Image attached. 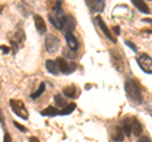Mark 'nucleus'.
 <instances>
[{"instance_id":"1","label":"nucleus","mask_w":152,"mask_h":142,"mask_svg":"<svg viewBox=\"0 0 152 142\" xmlns=\"http://www.w3.org/2000/svg\"><path fill=\"white\" fill-rule=\"evenodd\" d=\"M124 90H126L127 97L129 98L132 102H134L137 104H141L142 102H143V97H142L140 85L136 80L127 79L126 83H124Z\"/></svg>"},{"instance_id":"2","label":"nucleus","mask_w":152,"mask_h":142,"mask_svg":"<svg viewBox=\"0 0 152 142\" xmlns=\"http://www.w3.org/2000/svg\"><path fill=\"white\" fill-rule=\"evenodd\" d=\"M48 20L57 29H64L65 28L66 15L64 14V9H62L61 1H57L56 5L53 7V14H48Z\"/></svg>"},{"instance_id":"3","label":"nucleus","mask_w":152,"mask_h":142,"mask_svg":"<svg viewBox=\"0 0 152 142\" xmlns=\"http://www.w3.org/2000/svg\"><path fill=\"white\" fill-rule=\"evenodd\" d=\"M110 60H112L114 69H115L118 72H123V71H124V60H123L119 51L110 50Z\"/></svg>"},{"instance_id":"4","label":"nucleus","mask_w":152,"mask_h":142,"mask_svg":"<svg viewBox=\"0 0 152 142\" xmlns=\"http://www.w3.org/2000/svg\"><path fill=\"white\" fill-rule=\"evenodd\" d=\"M56 64H57V66H58V69H60V72H62L65 75L72 74L75 71V69H76V64L75 62H67L64 57L56 59Z\"/></svg>"},{"instance_id":"5","label":"nucleus","mask_w":152,"mask_h":142,"mask_svg":"<svg viewBox=\"0 0 152 142\" xmlns=\"http://www.w3.org/2000/svg\"><path fill=\"white\" fill-rule=\"evenodd\" d=\"M45 46L48 53H55L60 48V40L55 34H47L45 40Z\"/></svg>"},{"instance_id":"6","label":"nucleus","mask_w":152,"mask_h":142,"mask_svg":"<svg viewBox=\"0 0 152 142\" xmlns=\"http://www.w3.org/2000/svg\"><path fill=\"white\" fill-rule=\"evenodd\" d=\"M10 107H12L13 112L15 113L18 117H20L22 119H28V112H27L23 102L14 100V99H12V100H10Z\"/></svg>"},{"instance_id":"7","label":"nucleus","mask_w":152,"mask_h":142,"mask_svg":"<svg viewBox=\"0 0 152 142\" xmlns=\"http://www.w3.org/2000/svg\"><path fill=\"white\" fill-rule=\"evenodd\" d=\"M137 62H138V66L146 74H152V59L146 53L140 55L138 59H137Z\"/></svg>"},{"instance_id":"8","label":"nucleus","mask_w":152,"mask_h":142,"mask_svg":"<svg viewBox=\"0 0 152 142\" xmlns=\"http://www.w3.org/2000/svg\"><path fill=\"white\" fill-rule=\"evenodd\" d=\"M86 7L91 13H100L103 12L104 7H105V3L103 0H98V1H95V0H86Z\"/></svg>"},{"instance_id":"9","label":"nucleus","mask_w":152,"mask_h":142,"mask_svg":"<svg viewBox=\"0 0 152 142\" xmlns=\"http://www.w3.org/2000/svg\"><path fill=\"white\" fill-rule=\"evenodd\" d=\"M33 19H34V26H36V29L38 31V33H39V34H45L47 32V26H46L45 19L39 15V14H34V15H33Z\"/></svg>"},{"instance_id":"10","label":"nucleus","mask_w":152,"mask_h":142,"mask_svg":"<svg viewBox=\"0 0 152 142\" xmlns=\"http://www.w3.org/2000/svg\"><path fill=\"white\" fill-rule=\"evenodd\" d=\"M95 22H96V23H98V26L100 27V29L103 31L104 36H107V38H108V40H110V41L113 42V43H115L117 40L113 37V34L110 33V31H109V28L107 27V24L104 23V20L102 19V18H100V17H96V18H95Z\"/></svg>"},{"instance_id":"11","label":"nucleus","mask_w":152,"mask_h":142,"mask_svg":"<svg viewBox=\"0 0 152 142\" xmlns=\"http://www.w3.org/2000/svg\"><path fill=\"white\" fill-rule=\"evenodd\" d=\"M65 38H66V42H67V46L71 51H77L79 48V41L77 38L72 34V33H66L65 34Z\"/></svg>"},{"instance_id":"12","label":"nucleus","mask_w":152,"mask_h":142,"mask_svg":"<svg viewBox=\"0 0 152 142\" xmlns=\"http://www.w3.org/2000/svg\"><path fill=\"white\" fill-rule=\"evenodd\" d=\"M62 93H64L65 97H67V98H70V99H75V98L79 97L80 90H79L77 86H75V85H70V86L64 88Z\"/></svg>"},{"instance_id":"13","label":"nucleus","mask_w":152,"mask_h":142,"mask_svg":"<svg viewBox=\"0 0 152 142\" xmlns=\"http://www.w3.org/2000/svg\"><path fill=\"white\" fill-rule=\"evenodd\" d=\"M131 126H132V133L136 137H138L142 135V131H143V127L140 123V121L137 119L136 117L131 118Z\"/></svg>"},{"instance_id":"14","label":"nucleus","mask_w":152,"mask_h":142,"mask_svg":"<svg viewBox=\"0 0 152 142\" xmlns=\"http://www.w3.org/2000/svg\"><path fill=\"white\" fill-rule=\"evenodd\" d=\"M65 27H66V28H65V34H66V33H72V31L75 29V27H76V20H75L74 15L66 17Z\"/></svg>"},{"instance_id":"15","label":"nucleus","mask_w":152,"mask_h":142,"mask_svg":"<svg viewBox=\"0 0 152 142\" xmlns=\"http://www.w3.org/2000/svg\"><path fill=\"white\" fill-rule=\"evenodd\" d=\"M132 4L134 5L141 13H143V14H150V8L148 5L145 3V1H142V0H132Z\"/></svg>"},{"instance_id":"16","label":"nucleus","mask_w":152,"mask_h":142,"mask_svg":"<svg viewBox=\"0 0 152 142\" xmlns=\"http://www.w3.org/2000/svg\"><path fill=\"white\" fill-rule=\"evenodd\" d=\"M46 69L48 70V72H51L52 75H58V74H61L58 66H57V64H56V61L47 60L46 61Z\"/></svg>"},{"instance_id":"17","label":"nucleus","mask_w":152,"mask_h":142,"mask_svg":"<svg viewBox=\"0 0 152 142\" xmlns=\"http://www.w3.org/2000/svg\"><path fill=\"white\" fill-rule=\"evenodd\" d=\"M122 131L123 133H124V136L129 137L132 135V126H131V119L129 118H124L122 122Z\"/></svg>"},{"instance_id":"18","label":"nucleus","mask_w":152,"mask_h":142,"mask_svg":"<svg viewBox=\"0 0 152 142\" xmlns=\"http://www.w3.org/2000/svg\"><path fill=\"white\" fill-rule=\"evenodd\" d=\"M42 116H47V117H55L57 114H60V111L57 109L56 107H47L46 109H43L41 112Z\"/></svg>"},{"instance_id":"19","label":"nucleus","mask_w":152,"mask_h":142,"mask_svg":"<svg viewBox=\"0 0 152 142\" xmlns=\"http://www.w3.org/2000/svg\"><path fill=\"white\" fill-rule=\"evenodd\" d=\"M55 103H56V108H57V109L67 105V104H66V99L62 97V94H57V95H55Z\"/></svg>"},{"instance_id":"20","label":"nucleus","mask_w":152,"mask_h":142,"mask_svg":"<svg viewBox=\"0 0 152 142\" xmlns=\"http://www.w3.org/2000/svg\"><path fill=\"white\" fill-rule=\"evenodd\" d=\"M75 108H76V104L75 103H70L64 108V109L60 111V114L61 116H67V114H70V113H72L75 111Z\"/></svg>"},{"instance_id":"21","label":"nucleus","mask_w":152,"mask_h":142,"mask_svg":"<svg viewBox=\"0 0 152 142\" xmlns=\"http://www.w3.org/2000/svg\"><path fill=\"white\" fill-rule=\"evenodd\" d=\"M113 140L117 141V142H122L124 140V133H123V131L121 127H117L115 131H114V135H113Z\"/></svg>"},{"instance_id":"22","label":"nucleus","mask_w":152,"mask_h":142,"mask_svg":"<svg viewBox=\"0 0 152 142\" xmlns=\"http://www.w3.org/2000/svg\"><path fill=\"white\" fill-rule=\"evenodd\" d=\"M45 90H46V84H45V83H41L39 88H38L37 90H36L34 93L32 94V95H31V98H32V99H37V98H39V97L42 95V94L45 93Z\"/></svg>"},{"instance_id":"23","label":"nucleus","mask_w":152,"mask_h":142,"mask_svg":"<svg viewBox=\"0 0 152 142\" xmlns=\"http://www.w3.org/2000/svg\"><path fill=\"white\" fill-rule=\"evenodd\" d=\"M62 53H64V56H65L66 59H71V60H74V59L77 57V53H76L75 51H71V50H66V48H65Z\"/></svg>"},{"instance_id":"24","label":"nucleus","mask_w":152,"mask_h":142,"mask_svg":"<svg viewBox=\"0 0 152 142\" xmlns=\"http://www.w3.org/2000/svg\"><path fill=\"white\" fill-rule=\"evenodd\" d=\"M14 123V127H17V128L19 130V131H22V132H27V128L26 127H23L22 124H19L18 122H13Z\"/></svg>"},{"instance_id":"25","label":"nucleus","mask_w":152,"mask_h":142,"mask_svg":"<svg viewBox=\"0 0 152 142\" xmlns=\"http://www.w3.org/2000/svg\"><path fill=\"white\" fill-rule=\"evenodd\" d=\"M137 142H152V141H151V138L148 136H141Z\"/></svg>"},{"instance_id":"26","label":"nucleus","mask_w":152,"mask_h":142,"mask_svg":"<svg viewBox=\"0 0 152 142\" xmlns=\"http://www.w3.org/2000/svg\"><path fill=\"white\" fill-rule=\"evenodd\" d=\"M124 43H126V46H128V47H129V48H132L133 51H136V52H137V46H134V45H133L131 41H126Z\"/></svg>"},{"instance_id":"27","label":"nucleus","mask_w":152,"mask_h":142,"mask_svg":"<svg viewBox=\"0 0 152 142\" xmlns=\"http://www.w3.org/2000/svg\"><path fill=\"white\" fill-rule=\"evenodd\" d=\"M0 51H3V53H9L10 52V47H8V46H0Z\"/></svg>"},{"instance_id":"28","label":"nucleus","mask_w":152,"mask_h":142,"mask_svg":"<svg viewBox=\"0 0 152 142\" xmlns=\"http://www.w3.org/2000/svg\"><path fill=\"white\" fill-rule=\"evenodd\" d=\"M4 142H12V137H10V135H9L8 132L4 133Z\"/></svg>"},{"instance_id":"29","label":"nucleus","mask_w":152,"mask_h":142,"mask_svg":"<svg viewBox=\"0 0 152 142\" xmlns=\"http://www.w3.org/2000/svg\"><path fill=\"white\" fill-rule=\"evenodd\" d=\"M0 123H1V126H4V123H5V121H4V114L1 109H0Z\"/></svg>"},{"instance_id":"30","label":"nucleus","mask_w":152,"mask_h":142,"mask_svg":"<svg viewBox=\"0 0 152 142\" xmlns=\"http://www.w3.org/2000/svg\"><path fill=\"white\" fill-rule=\"evenodd\" d=\"M119 31H121V28H119V27H113V32H114V34H117V36H118V34L121 33Z\"/></svg>"},{"instance_id":"31","label":"nucleus","mask_w":152,"mask_h":142,"mask_svg":"<svg viewBox=\"0 0 152 142\" xmlns=\"http://www.w3.org/2000/svg\"><path fill=\"white\" fill-rule=\"evenodd\" d=\"M29 142H39V140L37 138V137H34V136H32L31 138H29Z\"/></svg>"},{"instance_id":"32","label":"nucleus","mask_w":152,"mask_h":142,"mask_svg":"<svg viewBox=\"0 0 152 142\" xmlns=\"http://www.w3.org/2000/svg\"><path fill=\"white\" fill-rule=\"evenodd\" d=\"M1 12H3V5L0 4V14H1Z\"/></svg>"}]
</instances>
